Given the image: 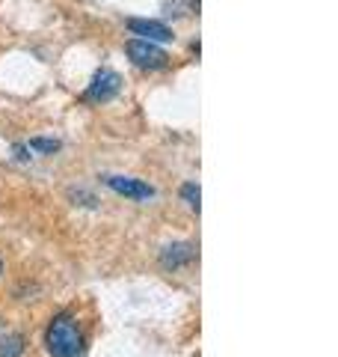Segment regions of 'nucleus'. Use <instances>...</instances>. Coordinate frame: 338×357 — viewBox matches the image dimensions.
Returning <instances> with one entry per match:
<instances>
[{"instance_id": "7", "label": "nucleus", "mask_w": 338, "mask_h": 357, "mask_svg": "<svg viewBox=\"0 0 338 357\" xmlns=\"http://www.w3.org/2000/svg\"><path fill=\"white\" fill-rule=\"evenodd\" d=\"M21 351H24V337L21 333L0 340V357H21Z\"/></svg>"}, {"instance_id": "10", "label": "nucleus", "mask_w": 338, "mask_h": 357, "mask_svg": "<svg viewBox=\"0 0 338 357\" xmlns=\"http://www.w3.org/2000/svg\"><path fill=\"white\" fill-rule=\"evenodd\" d=\"M0 271H3V265H0Z\"/></svg>"}, {"instance_id": "3", "label": "nucleus", "mask_w": 338, "mask_h": 357, "mask_svg": "<svg viewBox=\"0 0 338 357\" xmlns=\"http://www.w3.org/2000/svg\"><path fill=\"white\" fill-rule=\"evenodd\" d=\"M119 89H122V77H119V72L101 69V72H95L92 84L86 86L83 102H89V105H104V102H110V98H116V96H119Z\"/></svg>"}, {"instance_id": "1", "label": "nucleus", "mask_w": 338, "mask_h": 357, "mask_svg": "<svg viewBox=\"0 0 338 357\" xmlns=\"http://www.w3.org/2000/svg\"><path fill=\"white\" fill-rule=\"evenodd\" d=\"M45 345H48L51 357H83V351H86L83 333L72 312L54 316L48 331H45Z\"/></svg>"}, {"instance_id": "6", "label": "nucleus", "mask_w": 338, "mask_h": 357, "mask_svg": "<svg viewBox=\"0 0 338 357\" xmlns=\"http://www.w3.org/2000/svg\"><path fill=\"white\" fill-rule=\"evenodd\" d=\"M196 259V248L193 244H169V248H163L161 253V265L163 268H182L187 262Z\"/></svg>"}, {"instance_id": "2", "label": "nucleus", "mask_w": 338, "mask_h": 357, "mask_svg": "<svg viewBox=\"0 0 338 357\" xmlns=\"http://www.w3.org/2000/svg\"><path fill=\"white\" fill-rule=\"evenodd\" d=\"M125 51H128V57L134 66H140V69H166L169 66V54L163 48H157L154 42H145V39H128L125 45Z\"/></svg>"}, {"instance_id": "9", "label": "nucleus", "mask_w": 338, "mask_h": 357, "mask_svg": "<svg viewBox=\"0 0 338 357\" xmlns=\"http://www.w3.org/2000/svg\"><path fill=\"white\" fill-rule=\"evenodd\" d=\"M182 197L187 199V206H190V208H193V211H199V185L187 182V185L182 188Z\"/></svg>"}, {"instance_id": "4", "label": "nucleus", "mask_w": 338, "mask_h": 357, "mask_svg": "<svg viewBox=\"0 0 338 357\" xmlns=\"http://www.w3.org/2000/svg\"><path fill=\"white\" fill-rule=\"evenodd\" d=\"M107 188H113L116 194L128 197V199H152L154 197V188L140 182V178H131V176H104Z\"/></svg>"}, {"instance_id": "5", "label": "nucleus", "mask_w": 338, "mask_h": 357, "mask_svg": "<svg viewBox=\"0 0 338 357\" xmlns=\"http://www.w3.org/2000/svg\"><path fill=\"white\" fill-rule=\"evenodd\" d=\"M128 30L134 36H140L145 42H172V30H169L163 21H149V18H131Z\"/></svg>"}, {"instance_id": "8", "label": "nucleus", "mask_w": 338, "mask_h": 357, "mask_svg": "<svg viewBox=\"0 0 338 357\" xmlns=\"http://www.w3.org/2000/svg\"><path fill=\"white\" fill-rule=\"evenodd\" d=\"M30 152H42V155H54V152H60V140H48V137H36V140H30Z\"/></svg>"}]
</instances>
